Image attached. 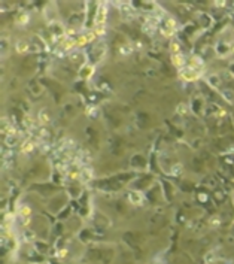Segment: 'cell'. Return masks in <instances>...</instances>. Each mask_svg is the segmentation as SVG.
<instances>
[{
    "label": "cell",
    "mask_w": 234,
    "mask_h": 264,
    "mask_svg": "<svg viewBox=\"0 0 234 264\" xmlns=\"http://www.w3.org/2000/svg\"><path fill=\"white\" fill-rule=\"evenodd\" d=\"M73 45H75V40H72V39H67V40L64 42V48H67V49H70Z\"/></svg>",
    "instance_id": "9a60e30c"
},
{
    "label": "cell",
    "mask_w": 234,
    "mask_h": 264,
    "mask_svg": "<svg viewBox=\"0 0 234 264\" xmlns=\"http://www.w3.org/2000/svg\"><path fill=\"white\" fill-rule=\"evenodd\" d=\"M96 37V33H93V31H90V33H87V34H84V36H81L78 40H76V43L78 45H85V43H88V42H91L93 39Z\"/></svg>",
    "instance_id": "3957f363"
},
{
    "label": "cell",
    "mask_w": 234,
    "mask_h": 264,
    "mask_svg": "<svg viewBox=\"0 0 234 264\" xmlns=\"http://www.w3.org/2000/svg\"><path fill=\"white\" fill-rule=\"evenodd\" d=\"M15 49L19 52V54H22V52H27L28 51V43L25 42V40H18L16 42V45H15Z\"/></svg>",
    "instance_id": "277c9868"
},
{
    "label": "cell",
    "mask_w": 234,
    "mask_h": 264,
    "mask_svg": "<svg viewBox=\"0 0 234 264\" xmlns=\"http://www.w3.org/2000/svg\"><path fill=\"white\" fill-rule=\"evenodd\" d=\"M27 21H28V15H27V13H21V15L18 16V19H16L18 24H25Z\"/></svg>",
    "instance_id": "5bb4252c"
},
{
    "label": "cell",
    "mask_w": 234,
    "mask_h": 264,
    "mask_svg": "<svg viewBox=\"0 0 234 264\" xmlns=\"http://www.w3.org/2000/svg\"><path fill=\"white\" fill-rule=\"evenodd\" d=\"M33 149H34V145H33L31 140H27V142L22 145V152H31Z\"/></svg>",
    "instance_id": "30bf717a"
},
{
    "label": "cell",
    "mask_w": 234,
    "mask_h": 264,
    "mask_svg": "<svg viewBox=\"0 0 234 264\" xmlns=\"http://www.w3.org/2000/svg\"><path fill=\"white\" fill-rule=\"evenodd\" d=\"M119 9H121V12H122L124 15H131V13H133V7H131L130 3H122V4L119 6Z\"/></svg>",
    "instance_id": "ba28073f"
},
{
    "label": "cell",
    "mask_w": 234,
    "mask_h": 264,
    "mask_svg": "<svg viewBox=\"0 0 234 264\" xmlns=\"http://www.w3.org/2000/svg\"><path fill=\"white\" fill-rule=\"evenodd\" d=\"M49 120H51V117H49L48 111H46V109H42V111L39 112V123H40V124H48Z\"/></svg>",
    "instance_id": "52a82bcc"
},
{
    "label": "cell",
    "mask_w": 234,
    "mask_h": 264,
    "mask_svg": "<svg viewBox=\"0 0 234 264\" xmlns=\"http://www.w3.org/2000/svg\"><path fill=\"white\" fill-rule=\"evenodd\" d=\"M178 112H179V114H186V105L178 106Z\"/></svg>",
    "instance_id": "2e32d148"
},
{
    "label": "cell",
    "mask_w": 234,
    "mask_h": 264,
    "mask_svg": "<svg viewBox=\"0 0 234 264\" xmlns=\"http://www.w3.org/2000/svg\"><path fill=\"white\" fill-rule=\"evenodd\" d=\"M121 54L122 55H128V54H131V51H133V48H131V45H124V46H121Z\"/></svg>",
    "instance_id": "7c38bea8"
},
{
    "label": "cell",
    "mask_w": 234,
    "mask_h": 264,
    "mask_svg": "<svg viewBox=\"0 0 234 264\" xmlns=\"http://www.w3.org/2000/svg\"><path fill=\"white\" fill-rule=\"evenodd\" d=\"M30 207L27 206V205H24V206H21L19 207V215L22 216V218H28V215H30Z\"/></svg>",
    "instance_id": "9c48e42d"
},
{
    "label": "cell",
    "mask_w": 234,
    "mask_h": 264,
    "mask_svg": "<svg viewBox=\"0 0 234 264\" xmlns=\"http://www.w3.org/2000/svg\"><path fill=\"white\" fill-rule=\"evenodd\" d=\"M106 16H108V9L105 3H100L97 13H96V27H105L106 22Z\"/></svg>",
    "instance_id": "6da1fadb"
},
{
    "label": "cell",
    "mask_w": 234,
    "mask_h": 264,
    "mask_svg": "<svg viewBox=\"0 0 234 264\" xmlns=\"http://www.w3.org/2000/svg\"><path fill=\"white\" fill-rule=\"evenodd\" d=\"M181 76L185 79V81H194L200 76V72L195 70V69H191V67H182L181 70Z\"/></svg>",
    "instance_id": "7a4b0ae2"
},
{
    "label": "cell",
    "mask_w": 234,
    "mask_h": 264,
    "mask_svg": "<svg viewBox=\"0 0 234 264\" xmlns=\"http://www.w3.org/2000/svg\"><path fill=\"white\" fill-rule=\"evenodd\" d=\"M172 61H173V64L178 66V67H182V66L185 64V58L182 57V54H173V55H172Z\"/></svg>",
    "instance_id": "5b68a950"
},
{
    "label": "cell",
    "mask_w": 234,
    "mask_h": 264,
    "mask_svg": "<svg viewBox=\"0 0 234 264\" xmlns=\"http://www.w3.org/2000/svg\"><path fill=\"white\" fill-rule=\"evenodd\" d=\"M170 51H173V54H181L179 51H181V46H179V43L176 42V40H173L172 43H170Z\"/></svg>",
    "instance_id": "8fae6325"
},
{
    "label": "cell",
    "mask_w": 234,
    "mask_h": 264,
    "mask_svg": "<svg viewBox=\"0 0 234 264\" xmlns=\"http://www.w3.org/2000/svg\"><path fill=\"white\" fill-rule=\"evenodd\" d=\"M128 199H130V202H131L133 205H140L142 200H143V199H142V194H140V193H136V191L130 193Z\"/></svg>",
    "instance_id": "8992f818"
},
{
    "label": "cell",
    "mask_w": 234,
    "mask_h": 264,
    "mask_svg": "<svg viewBox=\"0 0 234 264\" xmlns=\"http://www.w3.org/2000/svg\"><path fill=\"white\" fill-rule=\"evenodd\" d=\"M182 164H175L173 166V169H172V175H175V176H178V175H181L182 173Z\"/></svg>",
    "instance_id": "4fadbf2b"
}]
</instances>
